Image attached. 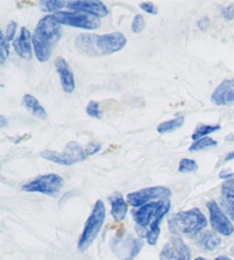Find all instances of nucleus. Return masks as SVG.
<instances>
[{
	"label": "nucleus",
	"instance_id": "nucleus-1",
	"mask_svg": "<svg viewBox=\"0 0 234 260\" xmlns=\"http://www.w3.org/2000/svg\"><path fill=\"white\" fill-rule=\"evenodd\" d=\"M170 209L169 200L151 202L135 209L133 218L136 223L137 234L146 239L150 245H154L160 235V222Z\"/></svg>",
	"mask_w": 234,
	"mask_h": 260
},
{
	"label": "nucleus",
	"instance_id": "nucleus-2",
	"mask_svg": "<svg viewBox=\"0 0 234 260\" xmlns=\"http://www.w3.org/2000/svg\"><path fill=\"white\" fill-rule=\"evenodd\" d=\"M127 44V38L121 32L105 35L83 34L74 40L76 51L88 56L111 55L123 49Z\"/></svg>",
	"mask_w": 234,
	"mask_h": 260
},
{
	"label": "nucleus",
	"instance_id": "nucleus-3",
	"mask_svg": "<svg viewBox=\"0 0 234 260\" xmlns=\"http://www.w3.org/2000/svg\"><path fill=\"white\" fill-rule=\"evenodd\" d=\"M62 37V28L51 15H46L38 22L32 34V46L39 62H47L52 56L53 47Z\"/></svg>",
	"mask_w": 234,
	"mask_h": 260
},
{
	"label": "nucleus",
	"instance_id": "nucleus-4",
	"mask_svg": "<svg viewBox=\"0 0 234 260\" xmlns=\"http://www.w3.org/2000/svg\"><path fill=\"white\" fill-rule=\"evenodd\" d=\"M168 225L170 231L176 234L194 235L199 234L207 226V219L199 209H191L182 211L169 219Z\"/></svg>",
	"mask_w": 234,
	"mask_h": 260
},
{
	"label": "nucleus",
	"instance_id": "nucleus-5",
	"mask_svg": "<svg viewBox=\"0 0 234 260\" xmlns=\"http://www.w3.org/2000/svg\"><path fill=\"white\" fill-rule=\"evenodd\" d=\"M105 220V205L101 200L96 201L94 204L93 211L85 223L84 231L78 241V250L80 252H85L91 246L96 237L100 234L103 223Z\"/></svg>",
	"mask_w": 234,
	"mask_h": 260
},
{
	"label": "nucleus",
	"instance_id": "nucleus-6",
	"mask_svg": "<svg viewBox=\"0 0 234 260\" xmlns=\"http://www.w3.org/2000/svg\"><path fill=\"white\" fill-rule=\"evenodd\" d=\"M40 156L43 158L49 160V162L65 165L70 167L75 163H80L87 158L86 149L79 145L78 142L71 141L65 146L64 150L62 152L52 151V150H44L40 152Z\"/></svg>",
	"mask_w": 234,
	"mask_h": 260
},
{
	"label": "nucleus",
	"instance_id": "nucleus-7",
	"mask_svg": "<svg viewBox=\"0 0 234 260\" xmlns=\"http://www.w3.org/2000/svg\"><path fill=\"white\" fill-rule=\"evenodd\" d=\"M54 21L58 24L73 26V28L85 29V30H95L101 26V20L98 17L84 14L79 12H57L51 15Z\"/></svg>",
	"mask_w": 234,
	"mask_h": 260
},
{
	"label": "nucleus",
	"instance_id": "nucleus-8",
	"mask_svg": "<svg viewBox=\"0 0 234 260\" xmlns=\"http://www.w3.org/2000/svg\"><path fill=\"white\" fill-rule=\"evenodd\" d=\"M64 180L58 174L49 173L40 176L22 187V189L28 192H40L48 196H56L62 189Z\"/></svg>",
	"mask_w": 234,
	"mask_h": 260
},
{
	"label": "nucleus",
	"instance_id": "nucleus-9",
	"mask_svg": "<svg viewBox=\"0 0 234 260\" xmlns=\"http://www.w3.org/2000/svg\"><path fill=\"white\" fill-rule=\"evenodd\" d=\"M170 196H172V191L167 187H147L137 191L129 192L127 195V203L134 206V208H139V206L151 203L153 201L168 200Z\"/></svg>",
	"mask_w": 234,
	"mask_h": 260
},
{
	"label": "nucleus",
	"instance_id": "nucleus-10",
	"mask_svg": "<svg viewBox=\"0 0 234 260\" xmlns=\"http://www.w3.org/2000/svg\"><path fill=\"white\" fill-rule=\"evenodd\" d=\"M207 208H208L209 211L210 225L213 227V230L216 233H218L219 235H232L234 232L233 223L226 216V213H224L223 210L219 208V205L214 200H211L207 203Z\"/></svg>",
	"mask_w": 234,
	"mask_h": 260
},
{
	"label": "nucleus",
	"instance_id": "nucleus-11",
	"mask_svg": "<svg viewBox=\"0 0 234 260\" xmlns=\"http://www.w3.org/2000/svg\"><path fill=\"white\" fill-rule=\"evenodd\" d=\"M160 260H191V250L182 239H170L161 250Z\"/></svg>",
	"mask_w": 234,
	"mask_h": 260
},
{
	"label": "nucleus",
	"instance_id": "nucleus-12",
	"mask_svg": "<svg viewBox=\"0 0 234 260\" xmlns=\"http://www.w3.org/2000/svg\"><path fill=\"white\" fill-rule=\"evenodd\" d=\"M66 7L71 12H79L95 17H105L109 14V10L102 2L97 0H73L66 2Z\"/></svg>",
	"mask_w": 234,
	"mask_h": 260
},
{
	"label": "nucleus",
	"instance_id": "nucleus-13",
	"mask_svg": "<svg viewBox=\"0 0 234 260\" xmlns=\"http://www.w3.org/2000/svg\"><path fill=\"white\" fill-rule=\"evenodd\" d=\"M211 102L216 106H231L234 103V78L224 79L215 88L210 96Z\"/></svg>",
	"mask_w": 234,
	"mask_h": 260
},
{
	"label": "nucleus",
	"instance_id": "nucleus-14",
	"mask_svg": "<svg viewBox=\"0 0 234 260\" xmlns=\"http://www.w3.org/2000/svg\"><path fill=\"white\" fill-rule=\"evenodd\" d=\"M143 246V241L137 239L130 240H113L112 242V249L114 252L123 257L126 260H133L135 255L138 254L139 250Z\"/></svg>",
	"mask_w": 234,
	"mask_h": 260
},
{
	"label": "nucleus",
	"instance_id": "nucleus-15",
	"mask_svg": "<svg viewBox=\"0 0 234 260\" xmlns=\"http://www.w3.org/2000/svg\"><path fill=\"white\" fill-rule=\"evenodd\" d=\"M13 47H14L16 54L24 60H31L32 57V35L30 31L22 26L19 37L15 38L13 42Z\"/></svg>",
	"mask_w": 234,
	"mask_h": 260
},
{
	"label": "nucleus",
	"instance_id": "nucleus-16",
	"mask_svg": "<svg viewBox=\"0 0 234 260\" xmlns=\"http://www.w3.org/2000/svg\"><path fill=\"white\" fill-rule=\"evenodd\" d=\"M55 69L60 77L61 86L63 91L66 93H72L75 88V82H74V75L72 73L70 66L65 59L63 57H57L55 60Z\"/></svg>",
	"mask_w": 234,
	"mask_h": 260
},
{
	"label": "nucleus",
	"instance_id": "nucleus-17",
	"mask_svg": "<svg viewBox=\"0 0 234 260\" xmlns=\"http://www.w3.org/2000/svg\"><path fill=\"white\" fill-rule=\"evenodd\" d=\"M111 214L115 221H123L128 211V204L120 192H114L109 197Z\"/></svg>",
	"mask_w": 234,
	"mask_h": 260
},
{
	"label": "nucleus",
	"instance_id": "nucleus-18",
	"mask_svg": "<svg viewBox=\"0 0 234 260\" xmlns=\"http://www.w3.org/2000/svg\"><path fill=\"white\" fill-rule=\"evenodd\" d=\"M22 106L29 111L30 114H32L34 117L39 119H46L47 118V113L45 110L44 107L40 105V102L31 94H25L22 99Z\"/></svg>",
	"mask_w": 234,
	"mask_h": 260
},
{
	"label": "nucleus",
	"instance_id": "nucleus-19",
	"mask_svg": "<svg viewBox=\"0 0 234 260\" xmlns=\"http://www.w3.org/2000/svg\"><path fill=\"white\" fill-rule=\"evenodd\" d=\"M198 244L207 251H214L220 245V239L214 232L204 231L198 234Z\"/></svg>",
	"mask_w": 234,
	"mask_h": 260
},
{
	"label": "nucleus",
	"instance_id": "nucleus-20",
	"mask_svg": "<svg viewBox=\"0 0 234 260\" xmlns=\"http://www.w3.org/2000/svg\"><path fill=\"white\" fill-rule=\"evenodd\" d=\"M184 122H185V117H184L183 115H178L173 119L166 120V122L159 124L158 127H157V131H158L160 134L172 133V132L177 131L178 128H181L184 125Z\"/></svg>",
	"mask_w": 234,
	"mask_h": 260
},
{
	"label": "nucleus",
	"instance_id": "nucleus-21",
	"mask_svg": "<svg viewBox=\"0 0 234 260\" xmlns=\"http://www.w3.org/2000/svg\"><path fill=\"white\" fill-rule=\"evenodd\" d=\"M39 7L40 10L45 13H57L61 12L60 10L66 7V2H63V0H43V2H39Z\"/></svg>",
	"mask_w": 234,
	"mask_h": 260
},
{
	"label": "nucleus",
	"instance_id": "nucleus-22",
	"mask_svg": "<svg viewBox=\"0 0 234 260\" xmlns=\"http://www.w3.org/2000/svg\"><path fill=\"white\" fill-rule=\"evenodd\" d=\"M220 129V125H206V124H199L196 127L194 132L192 134V139L194 141L199 140L201 138L208 137V134L215 133Z\"/></svg>",
	"mask_w": 234,
	"mask_h": 260
},
{
	"label": "nucleus",
	"instance_id": "nucleus-23",
	"mask_svg": "<svg viewBox=\"0 0 234 260\" xmlns=\"http://www.w3.org/2000/svg\"><path fill=\"white\" fill-rule=\"evenodd\" d=\"M217 146V141L215 139L210 138V137H205L201 138L199 140H197L192 143V145L188 147V151L191 152H196V151H201L205 149H208V148L211 147H216Z\"/></svg>",
	"mask_w": 234,
	"mask_h": 260
},
{
	"label": "nucleus",
	"instance_id": "nucleus-24",
	"mask_svg": "<svg viewBox=\"0 0 234 260\" xmlns=\"http://www.w3.org/2000/svg\"><path fill=\"white\" fill-rule=\"evenodd\" d=\"M222 206L224 209L226 216L234 220V195L232 194H226V192H223L222 196Z\"/></svg>",
	"mask_w": 234,
	"mask_h": 260
},
{
	"label": "nucleus",
	"instance_id": "nucleus-25",
	"mask_svg": "<svg viewBox=\"0 0 234 260\" xmlns=\"http://www.w3.org/2000/svg\"><path fill=\"white\" fill-rule=\"evenodd\" d=\"M198 170V164L196 160L190 158H183L181 159L178 165V171L181 173H191L196 172Z\"/></svg>",
	"mask_w": 234,
	"mask_h": 260
},
{
	"label": "nucleus",
	"instance_id": "nucleus-26",
	"mask_svg": "<svg viewBox=\"0 0 234 260\" xmlns=\"http://www.w3.org/2000/svg\"><path fill=\"white\" fill-rule=\"evenodd\" d=\"M220 178L225 179V182L222 186L223 192L234 195V173H228V174H226V176L220 174Z\"/></svg>",
	"mask_w": 234,
	"mask_h": 260
},
{
	"label": "nucleus",
	"instance_id": "nucleus-27",
	"mask_svg": "<svg viewBox=\"0 0 234 260\" xmlns=\"http://www.w3.org/2000/svg\"><path fill=\"white\" fill-rule=\"evenodd\" d=\"M86 113L88 114V116H91V117L100 119L102 117V113L100 110V103L94 100L89 101L86 107Z\"/></svg>",
	"mask_w": 234,
	"mask_h": 260
},
{
	"label": "nucleus",
	"instance_id": "nucleus-28",
	"mask_svg": "<svg viewBox=\"0 0 234 260\" xmlns=\"http://www.w3.org/2000/svg\"><path fill=\"white\" fill-rule=\"evenodd\" d=\"M8 55H10V45H8V42L3 32L2 39H0V62H2V64L5 63Z\"/></svg>",
	"mask_w": 234,
	"mask_h": 260
},
{
	"label": "nucleus",
	"instance_id": "nucleus-29",
	"mask_svg": "<svg viewBox=\"0 0 234 260\" xmlns=\"http://www.w3.org/2000/svg\"><path fill=\"white\" fill-rule=\"evenodd\" d=\"M144 29H145V20H144V16L141 14L135 15L132 23L133 32L141 34Z\"/></svg>",
	"mask_w": 234,
	"mask_h": 260
},
{
	"label": "nucleus",
	"instance_id": "nucleus-30",
	"mask_svg": "<svg viewBox=\"0 0 234 260\" xmlns=\"http://www.w3.org/2000/svg\"><path fill=\"white\" fill-rule=\"evenodd\" d=\"M16 30H17V23L15 21H10V23H8L6 31L4 32V36H5V38L8 43L10 42H14V37H15V34H16Z\"/></svg>",
	"mask_w": 234,
	"mask_h": 260
},
{
	"label": "nucleus",
	"instance_id": "nucleus-31",
	"mask_svg": "<svg viewBox=\"0 0 234 260\" xmlns=\"http://www.w3.org/2000/svg\"><path fill=\"white\" fill-rule=\"evenodd\" d=\"M139 7H141V10H143L144 12H146L147 14H151V15H157L158 14V7H157L154 4L152 3H148V2H144L139 4Z\"/></svg>",
	"mask_w": 234,
	"mask_h": 260
},
{
	"label": "nucleus",
	"instance_id": "nucleus-32",
	"mask_svg": "<svg viewBox=\"0 0 234 260\" xmlns=\"http://www.w3.org/2000/svg\"><path fill=\"white\" fill-rule=\"evenodd\" d=\"M101 145L100 143H95V142H92V143H88L87 147H86V152L87 155H94L96 154V152L101 149Z\"/></svg>",
	"mask_w": 234,
	"mask_h": 260
},
{
	"label": "nucleus",
	"instance_id": "nucleus-33",
	"mask_svg": "<svg viewBox=\"0 0 234 260\" xmlns=\"http://www.w3.org/2000/svg\"><path fill=\"white\" fill-rule=\"evenodd\" d=\"M222 15L224 19L233 20L234 19V6H228V7L223 8Z\"/></svg>",
	"mask_w": 234,
	"mask_h": 260
},
{
	"label": "nucleus",
	"instance_id": "nucleus-34",
	"mask_svg": "<svg viewBox=\"0 0 234 260\" xmlns=\"http://www.w3.org/2000/svg\"><path fill=\"white\" fill-rule=\"evenodd\" d=\"M209 24H210V21L208 17H204V19H201L199 22H198V26H199V29L204 30V31L208 29Z\"/></svg>",
	"mask_w": 234,
	"mask_h": 260
},
{
	"label": "nucleus",
	"instance_id": "nucleus-35",
	"mask_svg": "<svg viewBox=\"0 0 234 260\" xmlns=\"http://www.w3.org/2000/svg\"><path fill=\"white\" fill-rule=\"evenodd\" d=\"M7 124H8V120L6 119L5 116H4V115L0 116V126H2V127H5Z\"/></svg>",
	"mask_w": 234,
	"mask_h": 260
},
{
	"label": "nucleus",
	"instance_id": "nucleus-36",
	"mask_svg": "<svg viewBox=\"0 0 234 260\" xmlns=\"http://www.w3.org/2000/svg\"><path fill=\"white\" fill-rule=\"evenodd\" d=\"M232 159H234V151L228 152L226 157H225V162H228V160H232Z\"/></svg>",
	"mask_w": 234,
	"mask_h": 260
},
{
	"label": "nucleus",
	"instance_id": "nucleus-37",
	"mask_svg": "<svg viewBox=\"0 0 234 260\" xmlns=\"http://www.w3.org/2000/svg\"><path fill=\"white\" fill-rule=\"evenodd\" d=\"M215 260H231V259L228 257H225V255H219V257H217Z\"/></svg>",
	"mask_w": 234,
	"mask_h": 260
},
{
	"label": "nucleus",
	"instance_id": "nucleus-38",
	"mask_svg": "<svg viewBox=\"0 0 234 260\" xmlns=\"http://www.w3.org/2000/svg\"><path fill=\"white\" fill-rule=\"evenodd\" d=\"M194 260H207L206 258H202V257H198L197 259H194Z\"/></svg>",
	"mask_w": 234,
	"mask_h": 260
}]
</instances>
